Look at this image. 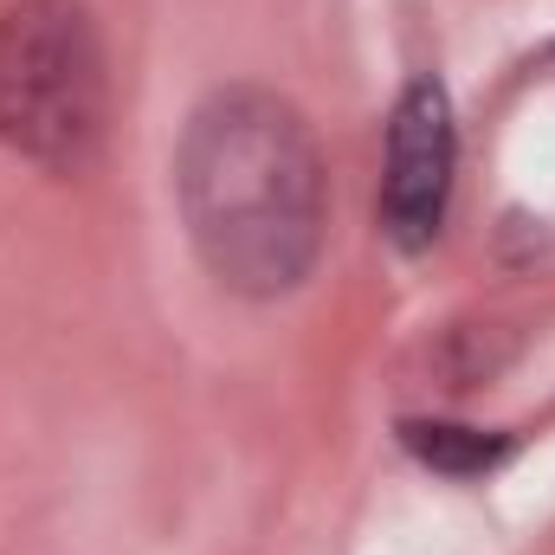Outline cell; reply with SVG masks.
Returning a JSON list of instances; mask_svg holds the SVG:
<instances>
[{
	"label": "cell",
	"instance_id": "277c9868",
	"mask_svg": "<svg viewBox=\"0 0 555 555\" xmlns=\"http://www.w3.org/2000/svg\"><path fill=\"white\" fill-rule=\"evenodd\" d=\"M401 446L446 478H485L517 452L511 433H485V426H459V420H401Z\"/></svg>",
	"mask_w": 555,
	"mask_h": 555
},
{
	"label": "cell",
	"instance_id": "7a4b0ae2",
	"mask_svg": "<svg viewBox=\"0 0 555 555\" xmlns=\"http://www.w3.org/2000/svg\"><path fill=\"white\" fill-rule=\"evenodd\" d=\"M104 137V46L85 0H13L0 13V142L78 168Z\"/></svg>",
	"mask_w": 555,
	"mask_h": 555
},
{
	"label": "cell",
	"instance_id": "6da1fadb",
	"mask_svg": "<svg viewBox=\"0 0 555 555\" xmlns=\"http://www.w3.org/2000/svg\"><path fill=\"white\" fill-rule=\"evenodd\" d=\"M175 194L201 266L227 291L284 297L323 253V155L291 98L214 91L175 149Z\"/></svg>",
	"mask_w": 555,
	"mask_h": 555
},
{
	"label": "cell",
	"instance_id": "3957f363",
	"mask_svg": "<svg viewBox=\"0 0 555 555\" xmlns=\"http://www.w3.org/2000/svg\"><path fill=\"white\" fill-rule=\"evenodd\" d=\"M459 168V130L439 78H414L388 117V162H382V227L401 253H420L446 227Z\"/></svg>",
	"mask_w": 555,
	"mask_h": 555
}]
</instances>
